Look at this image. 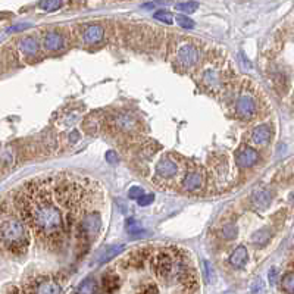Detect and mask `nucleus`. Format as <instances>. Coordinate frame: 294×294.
Masks as SVG:
<instances>
[{"mask_svg": "<svg viewBox=\"0 0 294 294\" xmlns=\"http://www.w3.org/2000/svg\"><path fill=\"white\" fill-rule=\"evenodd\" d=\"M62 285L49 276H40L31 282H28L30 294H61Z\"/></svg>", "mask_w": 294, "mask_h": 294, "instance_id": "9b49d317", "label": "nucleus"}, {"mask_svg": "<svg viewBox=\"0 0 294 294\" xmlns=\"http://www.w3.org/2000/svg\"><path fill=\"white\" fill-rule=\"evenodd\" d=\"M125 228H127V231H128L130 234H133V235H134V234H141V232H143L141 225H140L136 219H128Z\"/></svg>", "mask_w": 294, "mask_h": 294, "instance_id": "c756f323", "label": "nucleus"}, {"mask_svg": "<svg viewBox=\"0 0 294 294\" xmlns=\"http://www.w3.org/2000/svg\"><path fill=\"white\" fill-rule=\"evenodd\" d=\"M185 169L181 168V163L171 155H165L162 159H159V162L156 163L155 168V181L165 185L169 182H174L178 175H181V178L184 177Z\"/></svg>", "mask_w": 294, "mask_h": 294, "instance_id": "423d86ee", "label": "nucleus"}, {"mask_svg": "<svg viewBox=\"0 0 294 294\" xmlns=\"http://www.w3.org/2000/svg\"><path fill=\"white\" fill-rule=\"evenodd\" d=\"M204 180H206V175L203 172V168L193 165L191 168L188 166L185 169V174H184V177L181 180V187L185 191L196 193V191H199V190L203 188Z\"/></svg>", "mask_w": 294, "mask_h": 294, "instance_id": "1a4fd4ad", "label": "nucleus"}, {"mask_svg": "<svg viewBox=\"0 0 294 294\" xmlns=\"http://www.w3.org/2000/svg\"><path fill=\"white\" fill-rule=\"evenodd\" d=\"M276 279H278V271H276V268H272L269 271V281H271V284H275Z\"/></svg>", "mask_w": 294, "mask_h": 294, "instance_id": "e433bc0d", "label": "nucleus"}, {"mask_svg": "<svg viewBox=\"0 0 294 294\" xmlns=\"http://www.w3.org/2000/svg\"><path fill=\"white\" fill-rule=\"evenodd\" d=\"M111 124L116 131H121V133L131 134L138 130V119H137V116H134L130 112H121V113L112 116Z\"/></svg>", "mask_w": 294, "mask_h": 294, "instance_id": "f8f14e48", "label": "nucleus"}, {"mask_svg": "<svg viewBox=\"0 0 294 294\" xmlns=\"http://www.w3.org/2000/svg\"><path fill=\"white\" fill-rule=\"evenodd\" d=\"M282 288L284 291H287L288 294H293L294 293V276H293V272L288 271L284 278H282Z\"/></svg>", "mask_w": 294, "mask_h": 294, "instance_id": "cd10ccee", "label": "nucleus"}, {"mask_svg": "<svg viewBox=\"0 0 294 294\" xmlns=\"http://www.w3.org/2000/svg\"><path fill=\"white\" fill-rule=\"evenodd\" d=\"M153 200H155V196H153V194H143L137 202H138L140 206H149V204L153 203Z\"/></svg>", "mask_w": 294, "mask_h": 294, "instance_id": "c9c22d12", "label": "nucleus"}, {"mask_svg": "<svg viewBox=\"0 0 294 294\" xmlns=\"http://www.w3.org/2000/svg\"><path fill=\"white\" fill-rule=\"evenodd\" d=\"M250 202L256 209L265 210L272 203V193L268 188H256L250 196Z\"/></svg>", "mask_w": 294, "mask_h": 294, "instance_id": "f3484780", "label": "nucleus"}, {"mask_svg": "<svg viewBox=\"0 0 294 294\" xmlns=\"http://www.w3.org/2000/svg\"><path fill=\"white\" fill-rule=\"evenodd\" d=\"M99 284H97V281L94 279V278H87V279H84L80 285H78V288H77V294H97L99 293Z\"/></svg>", "mask_w": 294, "mask_h": 294, "instance_id": "5701e85b", "label": "nucleus"}, {"mask_svg": "<svg viewBox=\"0 0 294 294\" xmlns=\"http://www.w3.org/2000/svg\"><path fill=\"white\" fill-rule=\"evenodd\" d=\"M124 250V244H115V246H111V247H108L105 251H103V254L100 256V259H99V263H105V262H108V260H111V259H113L115 256H118L121 251Z\"/></svg>", "mask_w": 294, "mask_h": 294, "instance_id": "b1692460", "label": "nucleus"}, {"mask_svg": "<svg viewBox=\"0 0 294 294\" xmlns=\"http://www.w3.org/2000/svg\"><path fill=\"white\" fill-rule=\"evenodd\" d=\"M249 260V251L246 249V246H238L237 249H234V251L229 256V263L234 268H243Z\"/></svg>", "mask_w": 294, "mask_h": 294, "instance_id": "aec40b11", "label": "nucleus"}, {"mask_svg": "<svg viewBox=\"0 0 294 294\" xmlns=\"http://www.w3.org/2000/svg\"><path fill=\"white\" fill-rule=\"evenodd\" d=\"M138 294H159V290L155 284H146L141 287V290L138 291Z\"/></svg>", "mask_w": 294, "mask_h": 294, "instance_id": "f704fd0d", "label": "nucleus"}, {"mask_svg": "<svg viewBox=\"0 0 294 294\" xmlns=\"http://www.w3.org/2000/svg\"><path fill=\"white\" fill-rule=\"evenodd\" d=\"M143 194H144V190H143L141 187H138V185L131 187L130 191H128V197L133 199V200H138Z\"/></svg>", "mask_w": 294, "mask_h": 294, "instance_id": "72a5a7b5", "label": "nucleus"}, {"mask_svg": "<svg viewBox=\"0 0 294 294\" xmlns=\"http://www.w3.org/2000/svg\"><path fill=\"white\" fill-rule=\"evenodd\" d=\"M64 6V2H59V0H46V2H40L39 8L45 12H55L59 11Z\"/></svg>", "mask_w": 294, "mask_h": 294, "instance_id": "a878e982", "label": "nucleus"}, {"mask_svg": "<svg viewBox=\"0 0 294 294\" xmlns=\"http://www.w3.org/2000/svg\"><path fill=\"white\" fill-rule=\"evenodd\" d=\"M263 108H265V102L257 87L253 86L250 81L244 80L240 84L238 91L235 94V100H234L235 116L241 121H253L262 115Z\"/></svg>", "mask_w": 294, "mask_h": 294, "instance_id": "20e7f679", "label": "nucleus"}, {"mask_svg": "<svg viewBox=\"0 0 294 294\" xmlns=\"http://www.w3.org/2000/svg\"><path fill=\"white\" fill-rule=\"evenodd\" d=\"M240 59H241V62H243V67H244L246 69H251V62H250V61H247V59H246V56H244L243 53H241V58H240Z\"/></svg>", "mask_w": 294, "mask_h": 294, "instance_id": "58836bf2", "label": "nucleus"}, {"mask_svg": "<svg viewBox=\"0 0 294 294\" xmlns=\"http://www.w3.org/2000/svg\"><path fill=\"white\" fill-rule=\"evenodd\" d=\"M18 52L24 59H36L40 50V42L36 36H24L17 43Z\"/></svg>", "mask_w": 294, "mask_h": 294, "instance_id": "4468645a", "label": "nucleus"}, {"mask_svg": "<svg viewBox=\"0 0 294 294\" xmlns=\"http://www.w3.org/2000/svg\"><path fill=\"white\" fill-rule=\"evenodd\" d=\"M102 228V216L99 212H87L80 222V234L83 241L94 238Z\"/></svg>", "mask_w": 294, "mask_h": 294, "instance_id": "6e6552de", "label": "nucleus"}, {"mask_svg": "<svg viewBox=\"0 0 294 294\" xmlns=\"http://www.w3.org/2000/svg\"><path fill=\"white\" fill-rule=\"evenodd\" d=\"M152 256L150 247H140L133 250L124 260L121 262V266L125 269H141L146 263V260Z\"/></svg>", "mask_w": 294, "mask_h": 294, "instance_id": "ddd939ff", "label": "nucleus"}, {"mask_svg": "<svg viewBox=\"0 0 294 294\" xmlns=\"http://www.w3.org/2000/svg\"><path fill=\"white\" fill-rule=\"evenodd\" d=\"M23 221L49 247H59L65 237L64 212L53 197L50 178H39L23 187L17 196Z\"/></svg>", "mask_w": 294, "mask_h": 294, "instance_id": "f257e3e1", "label": "nucleus"}, {"mask_svg": "<svg viewBox=\"0 0 294 294\" xmlns=\"http://www.w3.org/2000/svg\"><path fill=\"white\" fill-rule=\"evenodd\" d=\"M43 47L47 52H59L65 47V39L59 31H49L43 36Z\"/></svg>", "mask_w": 294, "mask_h": 294, "instance_id": "dca6fc26", "label": "nucleus"}, {"mask_svg": "<svg viewBox=\"0 0 294 294\" xmlns=\"http://www.w3.org/2000/svg\"><path fill=\"white\" fill-rule=\"evenodd\" d=\"M99 287H100L102 291H105L108 294H112V293H115V291L119 290V287H121V278H119V275H116L113 272L105 273L102 276V281H100Z\"/></svg>", "mask_w": 294, "mask_h": 294, "instance_id": "6ab92c4d", "label": "nucleus"}, {"mask_svg": "<svg viewBox=\"0 0 294 294\" xmlns=\"http://www.w3.org/2000/svg\"><path fill=\"white\" fill-rule=\"evenodd\" d=\"M177 23L180 27H182L185 30H191L194 27V21L191 18H188L187 15H177Z\"/></svg>", "mask_w": 294, "mask_h": 294, "instance_id": "7c9ffc66", "label": "nucleus"}, {"mask_svg": "<svg viewBox=\"0 0 294 294\" xmlns=\"http://www.w3.org/2000/svg\"><path fill=\"white\" fill-rule=\"evenodd\" d=\"M106 159H108V162H111V163H116V162H118V156H116L115 152H108V153H106Z\"/></svg>", "mask_w": 294, "mask_h": 294, "instance_id": "4c0bfd02", "label": "nucleus"}, {"mask_svg": "<svg viewBox=\"0 0 294 294\" xmlns=\"http://www.w3.org/2000/svg\"><path fill=\"white\" fill-rule=\"evenodd\" d=\"M234 81V71L226 56H209L197 72V83L210 94L225 93Z\"/></svg>", "mask_w": 294, "mask_h": 294, "instance_id": "f03ea898", "label": "nucleus"}, {"mask_svg": "<svg viewBox=\"0 0 294 294\" xmlns=\"http://www.w3.org/2000/svg\"><path fill=\"white\" fill-rule=\"evenodd\" d=\"M15 165V152L11 146L0 147V166H12Z\"/></svg>", "mask_w": 294, "mask_h": 294, "instance_id": "4be33fe9", "label": "nucleus"}, {"mask_svg": "<svg viewBox=\"0 0 294 294\" xmlns=\"http://www.w3.org/2000/svg\"><path fill=\"white\" fill-rule=\"evenodd\" d=\"M251 294H263L265 293V282L262 279H256L250 287Z\"/></svg>", "mask_w": 294, "mask_h": 294, "instance_id": "473e14b6", "label": "nucleus"}, {"mask_svg": "<svg viewBox=\"0 0 294 294\" xmlns=\"http://www.w3.org/2000/svg\"><path fill=\"white\" fill-rule=\"evenodd\" d=\"M203 275L207 284H213L216 279V272L213 268V263H210L209 260H203Z\"/></svg>", "mask_w": 294, "mask_h": 294, "instance_id": "393cba45", "label": "nucleus"}, {"mask_svg": "<svg viewBox=\"0 0 294 294\" xmlns=\"http://www.w3.org/2000/svg\"><path fill=\"white\" fill-rule=\"evenodd\" d=\"M77 36L84 45H96L105 39V28L100 24H83L77 28Z\"/></svg>", "mask_w": 294, "mask_h": 294, "instance_id": "9d476101", "label": "nucleus"}, {"mask_svg": "<svg viewBox=\"0 0 294 294\" xmlns=\"http://www.w3.org/2000/svg\"><path fill=\"white\" fill-rule=\"evenodd\" d=\"M221 234H222V237H224L225 240H232V238L237 237V234H238V228H237L234 224H226V225H224Z\"/></svg>", "mask_w": 294, "mask_h": 294, "instance_id": "c85d7f7f", "label": "nucleus"}, {"mask_svg": "<svg viewBox=\"0 0 294 294\" xmlns=\"http://www.w3.org/2000/svg\"><path fill=\"white\" fill-rule=\"evenodd\" d=\"M155 20H158V21H162V23H165V24H172V15L169 14V12H166V11H158L156 14H155Z\"/></svg>", "mask_w": 294, "mask_h": 294, "instance_id": "2f4dec72", "label": "nucleus"}, {"mask_svg": "<svg viewBox=\"0 0 294 294\" xmlns=\"http://www.w3.org/2000/svg\"><path fill=\"white\" fill-rule=\"evenodd\" d=\"M200 49L199 46L185 37H178L171 45V61L177 69L188 71L193 69L200 62Z\"/></svg>", "mask_w": 294, "mask_h": 294, "instance_id": "39448f33", "label": "nucleus"}, {"mask_svg": "<svg viewBox=\"0 0 294 294\" xmlns=\"http://www.w3.org/2000/svg\"><path fill=\"white\" fill-rule=\"evenodd\" d=\"M272 138V130L269 125H257L250 133V141L256 146H266Z\"/></svg>", "mask_w": 294, "mask_h": 294, "instance_id": "a211bd4d", "label": "nucleus"}, {"mask_svg": "<svg viewBox=\"0 0 294 294\" xmlns=\"http://www.w3.org/2000/svg\"><path fill=\"white\" fill-rule=\"evenodd\" d=\"M200 3L199 2H181V3H177L175 8L184 14H193L199 9Z\"/></svg>", "mask_w": 294, "mask_h": 294, "instance_id": "bb28decb", "label": "nucleus"}, {"mask_svg": "<svg viewBox=\"0 0 294 294\" xmlns=\"http://www.w3.org/2000/svg\"><path fill=\"white\" fill-rule=\"evenodd\" d=\"M272 235H273V232H272V229H271L269 226L260 228V229H257V231L251 235V243H253L254 246H257V247H263V246H266V244L271 241Z\"/></svg>", "mask_w": 294, "mask_h": 294, "instance_id": "412c9836", "label": "nucleus"}, {"mask_svg": "<svg viewBox=\"0 0 294 294\" xmlns=\"http://www.w3.org/2000/svg\"><path fill=\"white\" fill-rule=\"evenodd\" d=\"M260 156L259 152L250 146H241L235 155V162L240 168L246 169V168H251L259 162Z\"/></svg>", "mask_w": 294, "mask_h": 294, "instance_id": "2eb2a0df", "label": "nucleus"}, {"mask_svg": "<svg viewBox=\"0 0 294 294\" xmlns=\"http://www.w3.org/2000/svg\"><path fill=\"white\" fill-rule=\"evenodd\" d=\"M174 263H175V259H174L172 249L159 250L158 253L152 256V269L159 279L168 281L174 278Z\"/></svg>", "mask_w": 294, "mask_h": 294, "instance_id": "0eeeda50", "label": "nucleus"}, {"mask_svg": "<svg viewBox=\"0 0 294 294\" xmlns=\"http://www.w3.org/2000/svg\"><path fill=\"white\" fill-rule=\"evenodd\" d=\"M30 246V237L27 226L23 221L15 218L0 219V249L9 251L11 254L21 256Z\"/></svg>", "mask_w": 294, "mask_h": 294, "instance_id": "7ed1b4c3", "label": "nucleus"}]
</instances>
